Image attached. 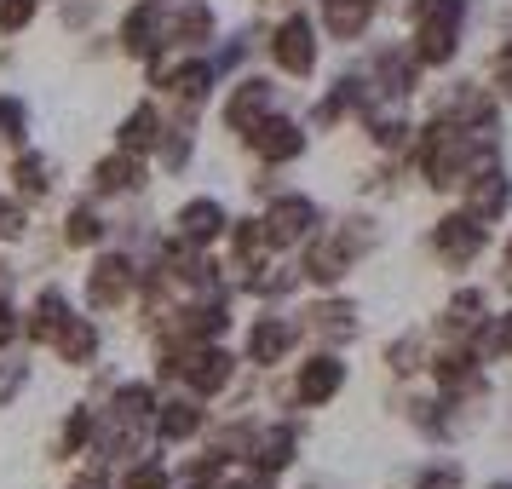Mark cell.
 Instances as JSON below:
<instances>
[{
    "instance_id": "cell-1",
    "label": "cell",
    "mask_w": 512,
    "mask_h": 489,
    "mask_svg": "<svg viewBox=\"0 0 512 489\" xmlns=\"http://www.w3.org/2000/svg\"><path fill=\"white\" fill-rule=\"evenodd\" d=\"M472 0H403V41L426 75H449L466 52Z\"/></svg>"
},
{
    "instance_id": "cell-2",
    "label": "cell",
    "mask_w": 512,
    "mask_h": 489,
    "mask_svg": "<svg viewBox=\"0 0 512 489\" xmlns=\"http://www.w3.org/2000/svg\"><path fill=\"white\" fill-rule=\"evenodd\" d=\"M351 386V363L346 351L334 346H305L294 363H288V380L271 386V409L282 415H317V409H334Z\"/></svg>"
},
{
    "instance_id": "cell-3",
    "label": "cell",
    "mask_w": 512,
    "mask_h": 489,
    "mask_svg": "<svg viewBox=\"0 0 512 489\" xmlns=\"http://www.w3.org/2000/svg\"><path fill=\"white\" fill-rule=\"evenodd\" d=\"M323 29H317V12H305V6H288L277 12L271 24H265V41H259V58L271 64L277 81H317L323 75Z\"/></svg>"
},
{
    "instance_id": "cell-4",
    "label": "cell",
    "mask_w": 512,
    "mask_h": 489,
    "mask_svg": "<svg viewBox=\"0 0 512 489\" xmlns=\"http://www.w3.org/2000/svg\"><path fill=\"white\" fill-rule=\"evenodd\" d=\"M144 81L162 104H190V110H208L213 93L225 87V75L213 70L208 52H179V47H162L156 58H144Z\"/></svg>"
},
{
    "instance_id": "cell-5",
    "label": "cell",
    "mask_w": 512,
    "mask_h": 489,
    "mask_svg": "<svg viewBox=\"0 0 512 489\" xmlns=\"http://www.w3.org/2000/svg\"><path fill=\"white\" fill-rule=\"evenodd\" d=\"M139 300V259L116 248V242H104L87 254V271H81V311H93V317H121V311H133Z\"/></svg>"
},
{
    "instance_id": "cell-6",
    "label": "cell",
    "mask_w": 512,
    "mask_h": 489,
    "mask_svg": "<svg viewBox=\"0 0 512 489\" xmlns=\"http://www.w3.org/2000/svg\"><path fill=\"white\" fill-rule=\"evenodd\" d=\"M426 386L438 397H449L455 409H489L495 397V380H489V363L466 340H438L432 346V363H426Z\"/></svg>"
},
{
    "instance_id": "cell-7",
    "label": "cell",
    "mask_w": 512,
    "mask_h": 489,
    "mask_svg": "<svg viewBox=\"0 0 512 489\" xmlns=\"http://www.w3.org/2000/svg\"><path fill=\"white\" fill-rule=\"evenodd\" d=\"M242 363L254 374H277L282 363H294L305 351V328L294 317V305H254V317L242 323Z\"/></svg>"
},
{
    "instance_id": "cell-8",
    "label": "cell",
    "mask_w": 512,
    "mask_h": 489,
    "mask_svg": "<svg viewBox=\"0 0 512 489\" xmlns=\"http://www.w3.org/2000/svg\"><path fill=\"white\" fill-rule=\"evenodd\" d=\"M495 248V225H484V219H472V213L461 208V202H449V208L426 225V254L438 259L449 277H466L478 259Z\"/></svg>"
},
{
    "instance_id": "cell-9",
    "label": "cell",
    "mask_w": 512,
    "mask_h": 489,
    "mask_svg": "<svg viewBox=\"0 0 512 489\" xmlns=\"http://www.w3.org/2000/svg\"><path fill=\"white\" fill-rule=\"evenodd\" d=\"M282 104H288V93H282L277 75H265V70L231 75V87L219 93V133H225L231 144H242L265 116H277Z\"/></svg>"
},
{
    "instance_id": "cell-10",
    "label": "cell",
    "mask_w": 512,
    "mask_h": 489,
    "mask_svg": "<svg viewBox=\"0 0 512 489\" xmlns=\"http://www.w3.org/2000/svg\"><path fill=\"white\" fill-rule=\"evenodd\" d=\"M259 225H265V248H271V254H300L305 242L328 225V213L311 190L282 185L271 202H259Z\"/></svg>"
},
{
    "instance_id": "cell-11",
    "label": "cell",
    "mask_w": 512,
    "mask_h": 489,
    "mask_svg": "<svg viewBox=\"0 0 512 489\" xmlns=\"http://www.w3.org/2000/svg\"><path fill=\"white\" fill-rule=\"evenodd\" d=\"M150 185H156V167H150V156H139V150H121V144H110L104 156H93V162H87V179H81V190H87V196H98L104 208L139 202Z\"/></svg>"
},
{
    "instance_id": "cell-12",
    "label": "cell",
    "mask_w": 512,
    "mask_h": 489,
    "mask_svg": "<svg viewBox=\"0 0 512 489\" xmlns=\"http://www.w3.org/2000/svg\"><path fill=\"white\" fill-rule=\"evenodd\" d=\"M357 70L369 75V87H374L380 104H415V98L426 93V70H420V58L409 52L403 35H397V41H374Z\"/></svg>"
},
{
    "instance_id": "cell-13",
    "label": "cell",
    "mask_w": 512,
    "mask_h": 489,
    "mask_svg": "<svg viewBox=\"0 0 512 489\" xmlns=\"http://www.w3.org/2000/svg\"><path fill=\"white\" fill-rule=\"evenodd\" d=\"M294 317L305 328V346H334L346 351L351 340H363V300H351L346 288H328L294 305Z\"/></svg>"
},
{
    "instance_id": "cell-14",
    "label": "cell",
    "mask_w": 512,
    "mask_h": 489,
    "mask_svg": "<svg viewBox=\"0 0 512 489\" xmlns=\"http://www.w3.org/2000/svg\"><path fill=\"white\" fill-rule=\"evenodd\" d=\"M455 202H461L472 219H484V225H507L512 219V162L507 150H484L472 173H466V185L455 190Z\"/></svg>"
},
{
    "instance_id": "cell-15",
    "label": "cell",
    "mask_w": 512,
    "mask_h": 489,
    "mask_svg": "<svg viewBox=\"0 0 512 489\" xmlns=\"http://www.w3.org/2000/svg\"><path fill=\"white\" fill-rule=\"evenodd\" d=\"M242 351L231 346V340H202V346L185 351V374H179V386H185L190 397H202V403H225L231 397V386L242 380Z\"/></svg>"
},
{
    "instance_id": "cell-16",
    "label": "cell",
    "mask_w": 512,
    "mask_h": 489,
    "mask_svg": "<svg viewBox=\"0 0 512 489\" xmlns=\"http://www.w3.org/2000/svg\"><path fill=\"white\" fill-rule=\"evenodd\" d=\"M242 150H248V162L254 167H300L305 150H311V127H305V116H294L288 104H282L277 116H265L242 139Z\"/></svg>"
},
{
    "instance_id": "cell-17",
    "label": "cell",
    "mask_w": 512,
    "mask_h": 489,
    "mask_svg": "<svg viewBox=\"0 0 512 489\" xmlns=\"http://www.w3.org/2000/svg\"><path fill=\"white\" fill-rule=\"evenodd\" d=\"M300 455H305V432L294 415H271L254 426V443H248V455H242V466H254V472H265V478H288V472H300Z\"/></svg>"
},
{
    "instance_id": "cell-18",
    "label": "cell",
    "mask_w": 512,
    "mask_h": 489,
    "mask_svg": "<svg viewBox=\"0 0 512 489\" xmlns=\"http://www.w3.org/2000/svg\"><path fill=\"white\" fill-rule=\"evenodd\" d=\"M167 236H179V242H190V248H219L225 242V225H231V202L225 196H213V190H190V196H179V208L162 219Z\"/></svg>"
},
{
    "instance_id": "cell-19",
    "label": "cell",
    "mask_w": 512,
    "mask_h": 489,
    "mask_svg": "<svg viewBox=\"0 0 512 489\" xmlns=\"http://www.w3.org/2000/svg\"><path fill=\"white\" fill-rule=\"evenodd\" d=\"M208 420H213V403L190 397L185 386H173V392H162V403H156L150 438H156V449H190V443H202Z\"/></svg>"
},
{
    "instance_id": "cell-20",
    "label": "cell",
    "mask_w": 512,
    "mask_h": 489,
    "mask_svg": "<svg viewBox=\"0 0 512 489\" xmlns=\"http://www.w3.org/2000/svg\"><path fill=\"white\" fill-rule=\"evenodd\" d=\"M495 317V294H489V282H455L449 288V300L438 305V317H432V340H478V328Z\"/></svg>"
},
{
    "instance_id": "cell-21",
    "label": "cell",
    "mask_w": 512,
    "mask_h": 489,
    "mask_svg": "<svg viewBox=\"0 0 512 489\" xmlns=\"http://www.w3.org/2000/svg\"><path fill=\"white\" fill-rule=\"evenodd\" d=\"M219 35H225V24H219V6L213 0H167L162 6V47L213 52Z\"/></svg>"
},
{
    "instance_id": "cell-22",
    "label": "cell",
    "mask_w": 512,
    "mask_h": 489,
    "mask_svg": "<svg viewBox=\"0 0 512 489\" xmlns=\"http://www.w3.org/2000/svg\"><path fill=\"white\" fill-rule=\"evenodd\" d=\"M6 190L24 196L29 208H35V202H52V196L64 190V162L47 156L41 144H24V150L6 156Z\"/></svg>"
},
{
    "instance_id": "cell-23",
    "label": "cell",
    "mask_w": 512,
    "mask_h": 489,
    "mask_svg": "<svg viewBox=\"0 0 512 489\" xmlns=\"http://www.w3.org/2000/svg\"><path fill=\"white\" fill-rule=\"evenodd\" d=\"M386 0H317V29L328 47H363L380 24Z\"/></svg>"
},
{
    "instance_id": "cell-24",
    "label": "cell",
    "mask_w": 512,
    "mask_h": 489,
    "mask_svg": "<svg viewBox=\"0 0 512 489\" xmlns=\"http://www.w3.org/2000/svg\"><path fill=\"white\" fill-rule=\"evenodd\" d=\"M294 265H300V282L311 288V294H328V288H346L351 282V271H357V259L328 236V225L311 242H305L300 254H294Z\"/></svg>"
},
{
    "instance_id": "cell-25",
    "label": "cell",
    "mask_w": 512,
    "mask_h": 489,
    "mask_svg": "<svg viewBox=\"0 0 512 489\" xmlns=\"http://www.w3.org/2000/svg\"><path fill=\"white\" fill-rule=\"evenodd\" d=\"M104 317H93V311H75L70 323L52 334V363H64V369H75V374H87V369H98L104 363Z\"/></svg>"
},
{
    "instance_id": "cell-26",
    "label": "cell",
    "mask_w": 512,
    "mask_h": 489,
    "mask_svg": "<svg viewBox=\"0 0 512 489\" xmlns=\"http://www.w3.org/2000/svg\"><path fill=\"white\" fill-rule=\"evenodd\" d=\"M110 41H116V52L127 64L156 58V52H162V0H133V6H121Z\"/></svg>"
},
{
    "instance_id": "cell-27",
    "label": "cell",
    "mask_w": 512,
    "mask_h": 489,
    "mask_svg": "<svg viewBox=\"0 0 512 489\" xmlns=\"http://www.w3.org/2000/svg\"><path fill=\"white\" fill-rule=\"evenodd\" d=\"M156 403H162V386L150 374H121L116 386L98 397V415L116 420V426H150L156 420Z\"/></svg>"
},
{
    "instance_id": "cell-28",
    "label": "cell",
    "mask_w": 512,
    "mask_h": 489,
    "mask_svg": "<svg viewBox=\"0 0 512 489\" xmlns=\"http://www.w3.org/2000/svg\"><path fill=\"white\" fill-rule=\"evenodd\" d=\"M75 317V300H70V288L64 282H41L35 294H29L24 305V346L29 351H47L52 346V334Z\"/></svg>"
},
{
    "instance_id": "cell-29",
    "label": "cell",
    "mask_w": 512,
    "mask_h": 489,
    "mask_svg": "<svg viewBox=\"0 0 512 489\" xmlns=\"http://www.w3.org/2000/svg\"><path fill=\"white\" fill-rule=\"evenodd\" d=\"M104 242H110V208L81 190L70 208H64V219H58V248L64 254H93Z\"/></svg>"
},
{
    "instance_id": "cell-30",
    "label": "cell",
    "mask_w": 512,
    "mask_h": 489,
    "mask_svg": "<svg viewBox=\"0 0 512 489\" xmlns=\"http://www.w3.org/2000/svg\"><path fill=\"white\" fill-rule=\"evenodd\" d=\"M432 328H397L392 340L380 346V363H386V374H392V386H409V380H426V363H432Z\"/></svg>"
},
{
    "instance_id": "cell-31",
    "label": "cell",
    "mask_w": 512,
    "mask_h": 489,
    "mask_svg": "<svg viewBox=\"0 0 512 489\" xmlns=\"http://www.w3.org/2000/svg\"><path fill=\"white\" fill-rule=\"evenodd\" d=\"M98 438V403L93 397H81V403H70L64 415H58V426H52V438H47V461H64L75 466L87 449H93Z\"/></svg>"
},
{
    "instance_id": "cell-32",
    "label": "cell",
    "mask_w": 512,
    "mask_h": 489,
    "mask_svg": "<svg viewBox=\"0 0 512 489\" xmlns=\"http://www.w3.org/2000/svg\"><path fill=\"white\" fill-rule=\"evenodd\" d=\"M357 133L374 156H403V144L415 133V116H409V104H374V110L357 116Z\"/></svg>"
},
{
    "instance_id": "cell-33",
    "label": "cell",
    "mask_w": 512,
    "mask_h": 489,
    "mask_svg": "<svg viewBox=\"0 0 512 489\" xmlns=\"http://www.w3.org/2000/svg\"><path fill=\"white\" fill-rule=\"evenodd\" d=\"M162 127H167L162 98H139V104H127V110H121L116 144H121V150H139V156H150V150H156V139H162Z\"/></svg>"
},
{
    "instance_id": "cell-34",
    "label": "cell",
    "mask_w": 512,
    "mask_h": 489,
    "mask_svg": "<svg viewBox=\"0 0 512 489\" xmlns=\"http://www.w3.org/2000/svg\"><path fill=\"white\" fill-rule=\"evenodd\" d=\"M328 236H334V242H340V248L357 259V265H363V259H369L380 242H386V231H380V213H369V208L334 213V219H328Z\"/></svg>"
},
{
    "instance_id": "cell-35",
    "label": "cell",
    "mask_w": 512,
    "mask_h": 489,
    "mask_svg": "<svg viewBox=\"0 0 512 489\" xmlns=\"http://www.w3.org/2000/svg\"><path fill=\"white\" fill-rule=\"evenodd\" d=\"M259 41H265V24H248V29H236V35H219V41H213V52H208L213 70L225 75V81H231V75H242L259 58Z\"/></svg>"
},
{
    "instance_id": "cell-36",
    "label": "cell",
    "mask_w": 512,
    "mask_h": 489,
    "mask_svg": "<svg viewBox=\"0 0 512 489\" xmlns=\"http://www.w3.org/2000/svg\"><path fill=\"white\" fill-rule=\"evenodd\" d=\"M403 489H466V461H461V455H449V449L420 455V461L409 466Z\"/></svg>"
},
{
    "instance_id": "cell-37",
    "label": "cell",
    "mask_w": 512,
    "mask_h": 489,
    "mask_svg": "<svg viewBox=\"0 0 512 489\" xmlns=\"http://www.w3.org/2000/svg\"><path fill=\"white\" fill-rule=\"evenodd\" d=\"M24 144H35V110H29L24 93L0 87V150L12 156V150H24Z\"/></svg>"
},
{
    "instance_id": "cell-38",
    "label": "cell",
    "mask_w": 512,
    "mask_h": 489,
    "mask_svg": "<svg viewBox=\"0 0 512 489\" xmlns=\"http://www.w3.org/2000/svg\"><path fill=\"white\" fill-rule=\"evenodd\" d=\"M29 386H35V351L29 346L0 351V409H12Z\"/></svg>"
},
{
    "instance_id": "cell-39",
    "label": "cell",
    "mask_w": 512,
    "mask_h": 489,
    "mask_svg": "<svg viewBox=\"0 0 512 489\" xmlns=\"http://www.w3.org/2000/svg\"><path fill=\"white\" fill-rule=\"evenodd\" d=\"M110 489H173V466L150 449V455H139V461L116 466V484Z\"/></svg>"
},
{
    "instance_id": "cell-40",
    "label": "cell",
    "mask_w": 512,
    "mask_h": 489,
    "mask_svg": "<svg viewBox=\"0 0 512 489\" xmlns=\"http://www.w3.org/2000/svg\"><path fill=\"white\" fill-rule=\"evenodd\" d=\"M29 236H35L29 202L24 196H12V190H0V248H24Z\"/></svg>"
},
{
    "instance_id": "cell-41",
    "label": "cell",
    "mask_w": 512,
    "mask_h": 489,
    "mask_svg": "<svg viewBox=\"0 0 512 489\" xmlns=\"http://www.w3.org/2000/svg\"><path fill=\"white\" fill-rule=\"evenodd\" d=\"M484 87L501 98V110H512V35H501L495 52L484 58Z\"/></svg>"
},
{
    "instance_id": "cell-42",
    "label": "cell",
    "mask_w": 512,
    "mask_h": 489,
    "mask_svg": "<svg viewBox=\"0 0 512 489\" xmlns=\"http://www.w3.org/2000/svg\"><path fill=\"white\" fill-rule=\"evenodd\" d=\"M41 6L47 0H0V41H18L41 24Z\"/></svg>"
},
{
    "instance_id": "cell-43",
    "label": "cell",
    "mask_w": 512,
    "mask_h": 489,
    "mask_svg": "<svg viewBox=\"0 0 512 489\" xmlns=\"http://www.w3.org/2000/svg\"><path fill=\"white\" fill-rule=\"evenodd\" d=\"M98 12H104V0H58V24L70 29L75 41L98 29Z\"/></svg>"
},
{
    "instance_id": "cell-44",
    "label": "cell",
    "mask_w": 512,
    "mask_h": 489,
    "mask_svg": "<svg viewBox=\"0 0 512 489\" xmlns=\"http://www.w3.org/2000/svg\"><path fill=\"white\" fill-rule=\"evenodd\" d=\"M12 346H24V305L12 300H0V351H12Z\"/></svg>"
},
{
    "instance_id": "cell-45",
    "label": "cell",
    "mask_w": 512,
    "mask_h": 489,
    "mask_svg": "<svg viewBox=\"0 0 512 489\" xmlns=\"http://www.w3.org/2000/svg\"><path fill=\"white\" fill-rule=\"evenodd\" d=\"M219 489H282V484L265 478V472H254V466H231V472L219 478Z\"/></svg>"
},
{
    "instance_id": "cell-46",
    "label": "cell",
    "mask_w": 512,
    "mask_h": 489,
    "mask_svg": "<svg viewBox=\"0 0 512 489\" xmlns=\"http://www.w3.org/2000/svg\"><path fill=\"white\" fill-rule=\"evenodd\" d=\"M110 484H116V472H110V466H98V461H87L64 489H110Z\"/></svg>"
},
{
    "instance_id": "cell-47",
    "label": "cell",
    "mask_w": 512,
    "mask_h": 489,
    "mask_svg": "<svg viewBox=\"0 0 512 489\" xmlns=\"http://www.w3.org/2000/svg\"><path fill=\"white\" fill-rule=\"evenodd\" d=\"M288 6H305V0H259V12H265V18H277V12H288Z\"/></svg>"
},
{
    "instance_id": "cell-48",
    "label": "cell",
    "mask_w": 512,
    "mask_h": 489,
    "mask_svg": "<svg viewBox=\"0 0 512 489\" xmlns=\"http://www.w3.org/2000/svg\"><path fill=\"white\" fill-rule=\"evenodd\" d=\"M501 277H512V231L501 236Z\"/></svg>"
},
{
    "instance_id": "cell-49",
    "label": "cell",
    "mask_w": 512,
    "mask_h": 489,
    "mask_svg": "<svg viewBox=\"0 0 512 489\" xmlns=\"http://www.w3.org/2000/svg\"><path fill=\"white\" fill-rule=\"evenodd\" d=\"M484 489H512V478H489V484Z\"/></svg>"
},
{
    "instance_id": "cell-50",
    "label": "cell",
    "mask_w": 512,
    "mask_h": 489,
    "mask_svg": "<svg viewBox=\"0 0 512 489\" xmlns=\"http://www.w3.org/2000/svg\"><path fill=\"white\" fill-rule=\"evenodd\" d=\"M52 6H58V0H52Z\"/></svg>"
},
{
    "instance_id": "cell-51",
    "label": "cell",
    "mask_w": 512,
    "mask_h": 489,
    "mask_svg": "<svg viewBox=\"0 0 512 489\" xmlns=\"http://www.w3.org/2000/svg\"><path fill=\"white\" fill-rule=\"evenodd\" d=\"M162 6H167V0H162Z\"/></svg>"
}]
</instances>
